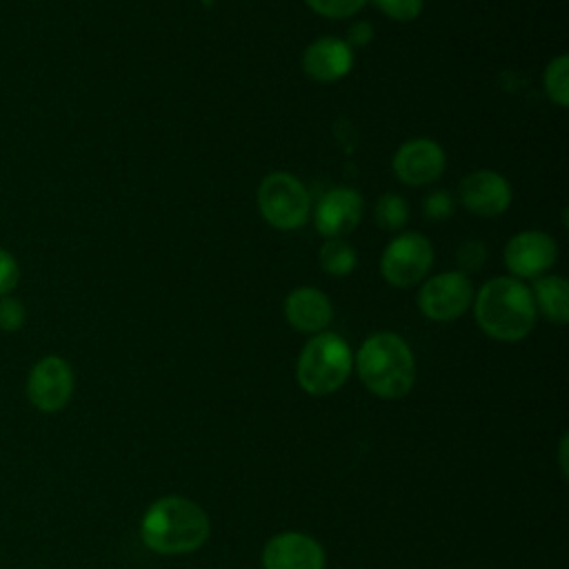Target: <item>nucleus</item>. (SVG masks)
Masks as SVG:
<instances>
[{"mask_svg": "<svg viewBox=\"0 0 569 569\" xmlns=\"http://www.w3.org/2000/svg\"><path fill=\"white\" fill-rule=\"evenodd\" d=\"M282 311L287 322L300 333H320L333 318L331 300L316 287H298L287 293Z\"/></svg>", "mask_w": 569, "mask_h": 569, "instance_id": "15", "label": "nucleus"}, {"mask_svg": "<svg viewBox=\"0 0 569 569\" xmlns=\"http://www.w3.org/2000/svg\"><path fill=\"white\" fill-rule=\"evenodd\" d=\"M353 67V49L336 36H322L307 44L302 53L305 73L322 84L342 80Z\"/></svg>", "mask_w": 569, "mask_h": 569, "instance_id": "14", "label": "nucleus"}, {"mask_svg": "<svg viewBox=\"0 0 569 569\" xmlns=\"http://www.w3.org/2000/svg\"><path fill=\"white\" fill-rule=\"evenodd\" d=\"M471 280L462 271H447L431 276L418 291V309L425 318L436 322H449L460 318L473 302Z\"/></svg>", "mask_w": 569, "mask_h": 569, "instance_id": "7", "label": "nucleus"}, {"mask_svg": "<svg viewBox=\"0 0 569 569\" xmlns=\"http://www.w3.org/2000/svg\"><path fill=\"white\" fill-rule=\"evenodd\" d=\"M262 569H325V549L302 531H282L267 540Z\"/></svg>", "mask_w": 569, "mask_h": 569, "instance_id": "13", "label": "nucleus"}, {"mask_svg": "<svg viewBox=\"0 0 569 569\" xmlns=\"http://www.w3.org/2000/svg\"><path fill=\"white\" fill-rule=\"evenodd\" d=\"M371 38H373V31H371L369 22H356V24H351L345 42L353 49V47H365Z\"/></svg>", "mask_w": 569, "mask_h": 569, "instance_id": "26", "label": "nucleus"}, {"mask_svg": "<svg viewBox=\"0 0 569 569\" xmlns=\"http://www.w3.org/2000/svg\"><path fill=\"white\" fill-rule=\"evenodd\" d=\"M409 216L407 202L402 196L398 193H385L378 198L376 202V222L385 229V231H398L405 227Z\"/></svg>", "mask_w": 569, "mask_h": 569, "instance_id": "19", "label": "nucleus"}, {"mask_svg": "<svg viewBox=\"0 0 569 569\" xmlns=\"http://www.w3.org/2000/svg\"><path fill=\"white\" fill-rule=\"evenodd\" d=\"M558 258L556 240L538 229L511 236L505 244V264L518 280H536L545 276Z\"/></svg>", "mask_w": 569, "mask_h": 569, "instance_id": "9", "label": "nucleus"}, {"mask_svg": "<svg viewBox=\"0 0 569 569\" xmlns=\"http://www.w3.org/2000/svg\"><path fill=\"white\" fill-rule=\"evenodd\" d=\"M476 325L493 340L518 342L527 338L536 325V305L529 287L513 276L487 280L473 293Z\"/></svg>", "mask_w": 569, "mask_h": 569, "instance_id": "2", "label": "nucleus"}, {"mask_svg": "<svg viewBox=\"0 0 569 569\" xmlns=\"http://www.w3.org/2000/svg\"><path fill=\"white\" fill-rule=\"evenodd\" d=\"M209 516L184 496H164L151 502L140 522L147 549L162 556H182L200 549L209 538Z\"/></svg>", "mask_w": 569, "mask_h": 569, "instance_id": "1", "label": "nucleus"}, {"mask_svg": "<svg viewBox=\"0 0 569 569\" xmlns=\"http://www.w3.org/2000/svg\"><path fill=\"white\" fill-rule=\"evenodd\" d=\"M353 369V353L347 340L333 331L313 333L298 353L296 380L309 396L338 391Z\"/></svg>", "mask_w": 569, "mask_h": 569, "instance_id": "4", "label": "nucleus"}, {"mask_svg": "<svg viewBox=\"0 0 569 569\" xmlns=\"http://www.w3.org/2000/svg\"><path fill=\"white\" fill-rule=\"evenodd\" d=\"M318 258H320V267L333 278L349 276L358 262L356 249L349 242H345L342 238L325 240L318 251Z\"/></svg>", "mask_w": 569, "mask_h": 569, "instance_id": "17", "label": "nucleus"}, {"mask_svg": "<svg viewBox=\"0 0 569 569\" xmlns=\"http://www.w3.org/2000/svg\"><path fill=\"white\" fill-rule=\"evenodd\" d=\"M362 196L351 187H333L320 196L313 209V224L320 236L342 238L362 220Z\"/></svg>", "mask_w": 569, "mask_h": 569, "instance_id": "11", "label": "nucleus"}, {"mask_svg": "<svg viewBox=\"0 0 569 569\" xmlns=\"http://www.w3.org/2000/svg\"><path fill=\"white\" fill-rule=\"evenodd\" d=\"M24 322H27L24 305L13 296H2L0 298V331L13 333V331L22 329Z\"/></svg>", "mask_w": 569, "mask_h": 569, "instance_id": "22", "label": "nucleus"}, {"mask_svg": "<svg viewBox=\"0 0 569 569\" xmlns=\"http://www.w3.org/2000/svg\"><path fill=\"white\" fill-rule=\"evenodd\" d=\"M18 280H20L18 260L13 258V253L0 247V298L9 296L18 287Z\"/></svg>", "mask_w": 569, "mask_h": 569, "instance_id": "24", "label": "nucleus"}, {"mask_svg": "<svg viewBox=\"0 0 569 569\" xmlns=\"http://www.w3.org/2000/svg\"><path fill=\"white\" fill-rule=\"evenodd\" d=\"M260 216L280 231L302 227L311 213V196L307 187L287 171H273L258 187Z\"/></svg>", "mask_w": 569, "mask_h": 569, "instance_id": "5", "label": "nucleus"}, {"mask_svg": "<svg viewBox=\"0 0 569 569\" xmlns=\"http://www.w3.org/2000/svg\"><path fill=\"white\" fill-rule=\"evenodd\" d=\"M356 371L360 382L378 398H405L416 382V360L405 342L393 331L371 333L356 353Z\"/></svg>", "mask_w": 569, "mask_h": 569, "instance_id": "3", "label": "nucleus"}, {"mask_svg": "<svg viewBox=\"0 0 569 569\" xmlns=\"http://www.w3.org/2000/svg\"><path fill=\"white\" fill-rule=\"evenodd\" d=\"M373 7L396 22H409L420 16L425 0H369Z\"/></svg>", "mask_w": 569, "mask_h": 569, "instance_id": "21", "label": "nucleus"}, {"mask_svg": "<svg viewBox=\"0 0 569 569\" xmlns=\"http://www.w3.org/2000/svg\"><path fill=\"white\" fill-rule=\"evenodd\" d=\"M542 87L547 98L558 107H569V56H556L542 73Z\"/></svg>", "mask_w": 569, "mask_h": 569, "instance_id": "18", "label": "nucleus"}, {"mask_svg": "<svg viewBox=\"0 0 569 569\" xmlns=\"http://www.w3.org/2000/svg\"><path fill=\"white\" fill-rule=\"evenodd\" d=\"M531 298L536 311H540L553 325H567L569 320V284L562 276H540L533 280Z\"/></svg>", "mask_w": 569, "mask_h": 569, "instance_id": "16", "label": "nucleus"}, {"mask_svg": "<svg viewBox=\"0 0 569 569\" xmlns=\"http://www.w3.org/2000/svg\"><path fill=\"white\" fill-rule=\"evenodd\" d=\"M433 264V247L418 231L396 236L380 256L382 278L400 289L413 287L429 273Z\"/></svg>", "mask_w": 569, "mask_h": 569, "instance_id": "6", "label": "nucleus"}, {"mask_svg": "<svg viewBox=\"0 0 569 569\" xmlns=\"http://www.w3.org/2000/svg\"><path fill=\"white\" fill-rule=\"evenodd\" d=\"M305 2L318 16L340 20V18L356 16L369 0H305Z\"/></svg>", "mask_w": 569, "mask_h": 569, "instance_id": "20", "label": "nucleus"}, {"mask_svg": "<svg viewBox=\"0 0 569 569\" xmlns=\"http://www.w3.org/2000/svg\"><path fill=\"white\" fill-rule=\"evenodd\" d=\"M485 256H487V249L485 244L471 240V242H465L460 249H458V262L460 267L465 269H478L482 262H485Z\"/></svg>", "mask_w": 569, "mask_h": 569, "instance_id": "25", "label": "nucleus"}, {"mask_svg": "<svg viewBox=\"0 0 569 569\" xmlns=\"http://www.w3.org/2000/svg\"><path fill=\"white\" fill-rule=\"evenodd\" d=\"M73 387H76V376L71 365L60 356H44L31 367L24 391L29 402L38 411L56 413L69 405L73 396Z\"/></svg>", "mask_w": 569, "mask_h": 569, "instance_id": "8", "label": "nucleus"}, {"mask_svg": "<svg viewBox=\"0 0 569 569\" xmlns=\"http://www.w3.org/2000/svg\"><path fill=\"white\" fill-rule=\"evenodd\" d=\"M458 196L467 211L482 218H496L511 204V187L507 178L491 169L467 173L458 187Z\"/></svg>", "mask_w": 569, "mask_h": 569, "instance_id": "12", "label": "nucleus"}, {"mask_svg": "<svg viewBox=\"0 0 569 569\" xmlns=\"http://www.w3.org/2000/svg\"><path fill=\"white\" fill-rule=\"evenodd\" d=\"M447 158L438 142L429 138H413L398 147L391 167L400 182L409 187H425L436 182L445 171Z\"/></svg>", "mask_w": 569, "mask_h": 569, "instance_id": "10", "label": "nucleus"}, {"mask_svg": "<svg viewBox=\"0 0 569 569\" xmlns=\"http://www.w3.org/2000/svg\"><path fill=\"white\" fill-rule=\"evenodd\" d=\"M422 213L429 220H447L453 213V198L445 191H433L422 202Z\"/></svg>", "mask_w": 569, "mask_h": 569, "instance_id": "23", "label": "nucleus"}]
</instances>
